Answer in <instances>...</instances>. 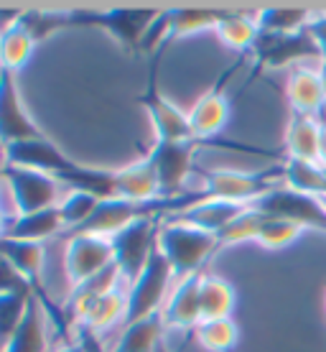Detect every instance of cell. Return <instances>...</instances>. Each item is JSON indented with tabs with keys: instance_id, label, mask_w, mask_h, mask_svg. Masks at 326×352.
Returning <instances> with one entry per match:
<instances>
[{
	"instance_id": "obj_16",
	"label": "cell",
	"mask_w": 326,
	"mask_h": 352,
	"mask_svg": "<svg viewBox=\"0 0 326 352\" xmlns=\"http://www.w3.org/2000/svg\"><path fill=\"white\" fill-rule=\"evenodd\" d=\"M204 273H194L184 281H178L163 304V327L166 329H196L202 322L199 309V286Z\"/></svg>"
},
{
	"instance_id": "obj_33",
	"label": "cell",
	"mask_w": 326,
	"mask_h": 352,
	"mask_svg": "<svg viewBox=\"0 0 326 352\" xmlns=\"http://www.w3.org/2000/svg\"><path fill=\"white\" fill-rule=\"evenodd\" d=\"M100 199L95 194H87V192H69L64 197L62 202H59V214H62V225H64V232L62 235H69L74 230L84 225V222L92 217V212L97 210Z\"/></svg>"
},
{
	"instance_id": "obj_18",
	"label": "cell",
	"mask_w": 326,
	"mask_h": 352,
	"mask_svg": "<svg viewBox=\"0 0 326 352\" xmlns=\"http://www.w3.org/2000/svg\"><path fill=\"white\" fill-rule=\"evenodd\" d=\"M62 232L64 225L59 207H49V210L31 212V214H13V217H8L3 238L23 240V243H44V240L56 238Z\"/></svg>"
},
{
	"instance_id": "obj_43",
	"label": "cell",
	"mask_w": 326,
	"mask_h": 352,
	"mask_svg": "<svg viewBox=\"0 0 326 352\" xmlns=\"http://www.w3.org/2000/svg\"><path fill=\"white\" fill-rule=\"evenodd\" d=\"M156 352H168V350H166V347H163V344H161V347H159V350H156Z\"/></svg>"
},
{
	"instance_id": "obj_19",
	"label": "cell",
	"mask_w": 326,
	"mask_h": 352,
	"mask_svg": "<svg viewBox=\"0 0 326 352\" xmlns=\"http://www.w3.org/2000/svg\"><path fill=\"white\" fill-rule=\"evenodd\" d=\"M115 197L117 199H130V202H150L161 199V186L153 171V164L148 156L135 161L130 166L115 171Z\"/></svg>"
},
{
	"instance_id": "obj_41",
	"label": "cell",
	"mask_w": 326,
	"mask_h": 352,
	"mask_svg": "<svg viewBox=\"0 0 326 352\" xmlns=\"http://www.w3.org/2000/svg\"><path fill=\"white\" fill-rule=\"evenodd\" d=\"M5 222H8V217L0 212V238H3V232H5Z\"/></svg>"
},
{
	"instance_id": "obj_6",
	"label": "cell",
	"mask_w": 326,
	"mask_h": 352,
	"mask_svg": "<svg viewBox=\"0 0 326 352\" xmlns=\"http://www.w3.org/2000/svg\"><path fill=\"white\" fill-rule=\"evenodd\" d=\"M250 207L257 210L260 214H265V217H281V220L296 222L303 230L326 232V210L321 199L309 197V194L293 192L286 184L273 186L270 192L257 197Z\"/></svg>"
},
{
	"instance_id": "obj_28",
	"label": "cell",
	"mask_w": 326,
	"mask_h": 352,
	"mask_svg": "<svg viewBox=\"0 0 326 352\" xmlns=\"http://www.w3.org/2000/svg\"><path fill=\"white\" fill-rule=\"evenodd\" d=\"M36 44L38 41L34 38V34L18 21L8 34L0 36V69L13 72V74L18 69H23L28 64V59L34 56Z\"/></svg>"
},
{
	"instance_id": "obj_46",
	"label": "cell",
	"mask_w": 326,
	"mask_h": 352,
	"mask_svg": "<svg viewBox=\"0 0 326 352\" xmlns=\"http://www.w3.org/2000/svg\"><path fill=\"white\" fill-rule=\"evenodd\" d=\"M0 352H5V350H3V347H0Z\"/></svg>"
},
{
	"instance_id": "obj_44",
	"label": "cell",
	"mask_w": 326,
	"mask_h": 352,
	"mask_svg": "<svg viewBox=\"0 0 326 352\" xmlns=\"http://www.w3.org/2000/svg\"><path fill=\"white\" fill-rule=\"evenodd\" d=\"M321 204H324V210H326V199H321Z\"/></svg>"
},
{
	"instance_id": "obj_37",
	"label": "cell",
	"mask_w": 326,
	"mask_h": 352,
	"mask_svg": "<svg viewBox=\"0 0 326 352\" xmlns=\"http://www.w3.org/2000/svg\"><path fill=\"white\" fill-rule=\"evenodd\" d=\"M306 34L311 36V41L316 46L321 64H326V13H314L311 23L306 26Z\"/></svg>"
},
{
	"instance_id": "obj_36",
	"label": "cell",
	"mask_w": 326,
	"mask_h": 352,
	"mask_svg": "<svg viewBox=\"0 0 326 352\" xmlns=\"http://www.w3.org/2000/svg\"><path fill=\"white\" fill-rule=\"evenodd\" d=\"M3 294H34L28 281L10 265L8 258L0 256V296Z\"/></svg>"
},
{
	"instance_id": "obj_35",
	"label": "cell",
	"mask_w": 326,
	"mask_h": 352,
	"mask_svg": "<svg viewBox=\"0 0 326 352\" xmlns=\"http://www.w3.org/2000/svg\"><path fill=\"white\" fill-rule=\"evenodd\" d=\"M260 222H263V214L250 207V210L242 212V214H240L237 220L232 222L229 228H224L220 235H217V238H220V248L240 245V243H255Z\"/></svg>"
},
{
	"instance_id": "obj_3",
	"label": "cell",
	"mask_w": 326,
	"mask_h": 352,
	"mask_svg": "<svg viewBox=\"0 0 326 352\" xmlns=\"http://www.w3.org/2000/svg\"><path fill=\"white\" fill-rule=\"evenodd\" d=\"M159 217H145L115 232L110 243H113V263L117 265L120 273V283L130 289L138 281V276L145 271L156 243H159Z\"/></svg>"
},
{
	"instance_id": "obj_11",
	"label": "cell",
	"mask_w": 326,
	"mask_h": 352,
	"mask_svg": "<svg viewBox=\"0 0 326 352\" xmlns=\"http://www.w3.org/2000/svg\"><path fill=\"white\" fill-rule=\"evenodd\" d=\"M250 54L255 56L260 69H283L288 64L314 62V59L321 62L316 46L306 31H301V34H260Z\"/></svg>"
},
{
	"instance_id": "obj_13",
	"label": "cell",
	"mask_w": 326,
	"mask_h": 352,
	"mask_svg": "<svg viewBox=\"0 0 326 352\" xmlns=\"http://www.w3.org/2000/svg\"><path fill=\"white\" fill-rule=\"evenodd\" d=\"M113 263V243L102 235H74L67 238L64 268L71 286H80Z\"/></svg>"
},
{
	"instance_id": "obj_17",
	"label": "cell",
	"mask_w": 326,
	"mask_h": 352,
	"mask_svg": "<svg viewBox=\"0 0 326 352\" xmlns=\"http://www.w3.org/2000/svg\"><path fill=\"white\" fill-rule=\"evenodd\" d=\"M286 97H288L291 113L318 118L321 107L326 105V89L324 82H321V72L309 69V67L293 69V74L288 77V85H286Z\"/></svg>"
},
{
	"instance_id": "obj_42",
	"label": "cell",
	"mask_w": 326,
	"mask_h": 352,
	"mask_svg": "<svg viewBox=\"0 0 326 352\" xmlns=\"http://www.w3.org/2000/svg\"><path fill=\"white\" fill-rule=\"evenodd\" d=\"M318 72H321V82H324V89H326V64H318Z\"/></svg>"
},
{
	"instance_id": "obj_45",
	"label": "cell",
	"mask_w": 326,
	"mask_h": 352,
	"mask_svg": "<svg viewBox=\"0 0 326 352\" xmlns=\"http://www.w3.org/2000/svg\"><path fill=\"white\" fill-rule=\"evenodd\" d=\"M324 304H326V294H324Z\"/></svg>"
},
{
	"instance_id": "obj_8",
	"label": "cell",
	"mask_w": 326,
	"mask_h": 352,
	"mask_svg": "<svg viewBox=\"0 0 326 352\" xmlns=\"http://www.w3.org/2000/svg\"><path fill=\"white\" fill-rule=\"evenodd\" d=\"M161 54V52H159ZM159 54L153 56L148 74V87L141 95V105L145 107V113L153 125V138L166 143H178V141H194L191 135V125H189V115L184 110H178L168 97L161 95L159 89Z\"/></svg>"
},
{
	"instance_id": "obj_23",
	"label": "cell",
	"mask_w": 326,
	"mask_h": 352,
	"mask_svg": "<svg viewBox=\"0 0 326 352\" xmlns=\"http://www.w3.org/2000/svg\"><path fill=\"white\" fill-rule=\"evenodd\" d=\"M283 166V184L293 192L309 194L316 199H326V168L316 161L286 159Z\"/></svg>"
},
{
	"instance_id": "obj_31",
	"label": "cell",
	"mask_w": 326,
	"mask_h": 352,
	"mask_svg": "<svg viewBox=\"0 0 326 352\" xmlns=\"http://www.w3.org/2000/svg\"><path fill=\"white\" fill-rule=\"evenodd\" d=\"M194 337L199 347L207 352H232L240 342V327L232 317L207 319V322H199Z\"/></svg>"
},
{
	"instance_id": "obj_40",
	"label": "cell",
	"mask_w": 326,
	"mask_h": 352,
	"mask_svg": "<svg viewBox=\"0 0 326 352\" xmlns=\"http://www.w3.org/2000/svg\"><path fill=\"white\" fill-rule=\"evenodd\" d=\"M54 352H84V350H82V344L77 342V344H64V347H56Z\"/></svg>"
},
{
	"instance_id": "obj_25",
	"label": "cell",
	"mask_w": 326,
	"mask_h": 352,
	"mask_svg": "<svg viewBox=\"0 0 326 352\" xmlns=\"http://www.w3.org/2000/svg\"><path fill=\"white\" fill-rule=\"evenodd\" d=\"M41 301L31 296L28 309L18 329L13 332L10 342L5 344V352H46V335H44V319H41Z\"/></svg>"
},
{
	"instance_id": "obj_9",
	"label": "cell",
	"mask_w": 326,
	"mask_h": 352,
	"mask_svg": "<svg viewBox=\"0 0 326 352\" xmlns=\"http://www.w3.org/2000/svg\"><path fill=\"white\" fill-rule=\"evenodd\" d=\"M199 148V141H153V148L148 151V161L153 164L156 179L161 186V197H181L186 179L194 171V153Z\"/></svg>"
},
{
	"instance_id": "obj_34",
	"label": "cell",
	"mask_w": 326,
	"mask_h": 352,
	"mask_svg": "<svg viewBox=\"0 0 326 352\" xmlns=\"http://www.w3.org/2000/svg\"><path fill=\"white\" fill-rule=\"evenodd\" d=\"M34 294H3L0 296V347L5 350L13 332L18 329L21 319L26 314L28 301Z\"/></svg>"
},
{
	"instance_id": "obj_10",
	"label": "cell",
	"mask_w": 326,
	"mask_h": 352,
	"mask_svg": "<svg viewBox=\"0 0 326 352\" xmlns=\"http://www.w3.org/2000/svg\"><path fill=\"white\" fill-rule=\"evenodd\" d=\"M3 159L5 166H21V168H34V171H44L54 176L56 182H62L67 174H74L82 164L67 156L56 143L49 138H34V141H21L13 143L8 148H3Z\"/></svg>"
},
{
	"instance_id": "obj_29",
	"label": "cell",
	"mask_w": 326,
	"mask_h": 352,
	"mask_svg": "<svg viewBox=\"0 0 326 352\" xmlns=\"http://www.w3.org/2000/svg\"><path fill=\"white\" fill-rule=\"evenodd\" d=\"M316 10L309 8H263L255 10V23L260 34H301L306 31Z\"/></svg>"
},
{
	"instance_id": "obj_24",
	"label": "cell",
	"mask_w": 326,
	"mask_h": 352,
	"mask_svg": "<svg viewBox=\"0 0 326 352\" xmlns=\"http://www.w3.org/2000/svg\"><path fill=\"white\" fill-rule=\"evenodd\" d=\"M163 309L150 314V317L125 327L117 344L110 352H156L161 347V335H163Z\"/></svg>"
},
{
	"instance_id": "obj_2",
	"label": "cell",
	"mask_w": 326,
	"mask_h": 352,
	"mask_svg": "<svg viewBox=\"0 0 326 352\" xmlns=\"http://www.w3.org/2000/svg\"><path fill=\"white\" fill-rule=\"evenodd\" d=\"M204 199H224V202L253 204L257 197L270 192L278 182L283 184V166L265 168V171H235V168H212L202 171Z\"/></svg>"
},
{
	"instance_id": "obj_20",
	"label": "cell",
	"mask_w": 326,
	"mask_h": 352,
	"mask_svg": "<svg viewBox=\"0 0 326 352\" xmlns=\"http://www.w3.org/2000/svg\"><path fill=\"white\" fill-rule=\"evenodd\" d=\"M318 135H321V120L318 118L291 113V120L286 125V135H283V146H286L288 159L316 161Z\"/></svg>"
},
{
	"instance_id": "obj_30",
	"label": "cell",
	"mask_w": 326,
	"mask_h": 352,
	"mask_svg": "<svg viewBox=\"0 0 326 352\" xmlns=\"http://www.w3.org/2000/svg\"><path fill=\"white\" fill-rule=\"evenodd\" d=\"M227 10H204V8H171V41H178L184 36L214 31Z\"/></svg>"
},
{
	"instance_id": "obj_15",
	"label": "cell",
	"mask_w": 326,
	"mask_h": 352,
	"mask_svg": "<svg viewBox=\"0 0 326 352\" xmlns=\"http://www.w3.org/2000/svg\"><path fill=\"white\" fill-rule=\"evenodd\" d=\"M247 210H250V204L224 202V199H199L196 204L176 212V214H166V220L181 222V225H191V228H196V230L220 235L222 230L229 228V225Z\"/></svg>"
},
{
	"instance_id": "obj_5",
	"label": "cell",
	"mask_w": 326,
	"mask_h": 352,
	"mask_svg": "<svg viewBox=\"0 0 326 352\" xmlns=\"http://www.w3.org/2000/svg\"><path fill=\"white\" fill-rule=\"evenodd\" d=\"M156 8H110V10H71V26H97L113 36L120 49L138 54L143 34L156 21Z\"/></svg>"
},
{
	"instance_id": "obj_4",
	"label": "cell",
	"mask_w": 326,
	"mask_h": 352,
	"mask_svg": "<svg viewBox=\"0 0 326 352\" xmlns=\"http://www.w3.org/2000/svg\"><path fill=\"white\" fill-rule=\"evenodd\" d=\"M171 281H174V268H171V263L166 261V256L161 253L159 243H156V250H153L145 271L138 276V281L132 283L128 294H125L123 327H130L135 322L161 311L163 309V296H166Z\"/></svg>"
},
{
	"instance_id": "obj_12",
	"label": "cell",
	"mask_w": 326,
	"mask_h": 352,
	"mask_svg": "<svg viewBox=\"0 0 326 352\" xmlns=\"http://www.w3.org/2000/svg\"><path fill=\"white\" fill-rule=\"evenodd\" d=\"M44 138L41 128L31 120L26 107L21 102L13 72L0 69V146L8 148L13 143Z\"/></svg>"
},
{
	"instance_id": "obj_1",
	"label": "cell",
	"mask_w": 326,
	"mask_h": 352,
	"mask_svg": "<svg viewBox=\"0 0 326 352\" xmlns=\"http://www.w3.org/2000/svg\"><path fill=\"white\" fill-rule=\"evenodd\" d=\"M159 250L174 268V281H184L194 273H202V265L220 250V238L212 232L163 220L159 230Z\"/></svg>"
},
{
	"instance_id": "obj_32",
	"label": "cell",
	"mask_w": 326,
	"mask_h": 352,
	"mask_svg": "<svg viewBox=\"0 0 326 352\" xmlns=\"http://www.w3.org/2000/svg\"><path fill=\"white\" fill-rule=\"evenodd\" d=\"M303 235V228L296 222L281 220V217H265L257 228L255 243L265 250H283V248L293 245L296 240Z\"/></svg>"
},
{
	"instance_id": "obj_38",
	"label": "cell",
	"mask_w": 326,
	"mask_h": 352,
	"mask_svg": "<svg viewBox=\"0 0 326 352\" xmlns=\"http://www.w3.org/2000/svg\"><path fill=\"white\" fill-rule=\"evenodd\" d=\"M23 16V8H0V36L8 34Z\"/></svg>"
},
{
	"instance_id": "obj_7",
	"label": "cell",
	"mask_w": 326,
	"mask_h": 352,
	"mask_svg": "<svg viewBox=\"0 0 326 352\" xmlns=\"http://www.w3.org/2000/svg\"><path fill=\"white\" fill-rule=\"evenodd\" d=\"M0 176L8 186L10 199L16 204V214H31V212H41L49 207H59V189L62 182H56L54 176L44 171H34V168L21 166H3Z\"/></svg>"
},
{
	"instance_id": "obj_27",
	"label": "cell",
	"mask_w": 326,
	"mask_h": 352,
	"mask_svg": "<svg viewBox=\"0 0 326 352\" xmlns=\"http://www.w3.org/2000/svg\"><path fill=\"white\" fill-rule=\"evenodd\" d=\"M77 324L87 327V329H92V332H102V329H107V327L117 324V322H123L125 319V296L120 289L110 291V294H105L102 299L92 301L87 309H82L80 314H77Z\"/></svg>"
},
{
	"instance_id": "obj_26",
	"label": "cell",
	"mask_w": 326,
	"mask_h": 352,
	"mask_svg": "<svg viewBox=\"0 0 326 352\" xmlns=\"http://www.w3.org/2000/svg\"><path fill=\"white\" fill-rule=\"evenodd\" d=\"M120 286H123V283H120L117 265L110 263L105 271H100L97 276H92V278H87V281H82L80 286H71L69 301H67V311L77 317L82 309H87L92 301L102 299L105 294L120 289Z\"/></svg>"
},
{
	"instance_id": "obj_14",
	"label": "cell",
	"mask_w": 326,
	"mask_h": 352,
	"mask_svg": "<svg viewBox=\"0 0 326 352\" xmlns=\"http://www.w3.org/2000/svg\"><path fill=\"white\" fill-rule=\"evenodd\" d=\"M229 74H224L220 80V85H214L212 89H207L199 100H196L191 110H189V125H191V135L194 141H209L214 135H220L229 123V100L224 95V80Z\"/></svg>"
},
{
	"instance_id": "obj_39",
	"label": "cell",
	"mask_w": 326,
	"mask_h": 352,
	"mask_svg": "<svg viewBox=\"0 0 326 352\" xmlns=\"http://www.w3.org/2000/svg\"><path fill=\"white\" fill-rule=\"evenodd\" d=\"M318 166L326 168V120H321V135H318V156H316Z\"/></svg>"
},
{
	"instance_id": "obj_22",
	"label": "cell",
	"mask_w": 326,
	"mask_h": 352,
	"mask_svg": "<svg viewBox=\"0 0 326 352\" xmlns=\"http://www.w3.org/2000/svg\"><path fill=\"white\" fill-rule=\"evenodd\" d=\"M214 34H217L222 46L232 49L235 54H247L253 52L257 36H260V28H257L253 13L227 10L220 23H217V28H214Z\"/></svg>"
},
{
	"instance_id": "obj_21",
	"label": "cell",
	"mask_w": 326,
	"mask_h": 352,
	"mask_svg": "<svg viewBox=\"0 0 326 352\" xmlns=\"http://www.w3.org/2000/svg\"><path fill=\"white\" fill-rule=\"evenodd\" d=\"M237 304L235 286L214 273H204L202 286H199V309H202V322L207 319H227L232 317Z\"/></svg>"
}]
</instances>
